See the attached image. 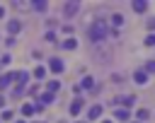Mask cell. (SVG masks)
<instances>
[{
	"label": "cell",
	"mask_w": 155,
	"mask_h": 123,
	"mask_svg": "<svg viewBox=\"0 0 155 123\" xmlns=\"http://www.w3.org/2000/svg\"><path fill=\"white\" fill-rule=\"evenodd\" d=\"M107 34H109V29H107V22H104L102 17H99V19H97V22H94V24L90 27V31H87L90 41H102V39L107 36Z\"/></svg>",
	"instance_id": "1"
},
{
	"label": "cell",
	"mask_w": 155,
	"mask_h": 123,
	"mask_svg": "<svg viewBox=\"0 0 155 123\" xmlns=\"http://www.w3.org/2000/svg\"><path fill=\"white\" fill-rule=\"evenodd\" d=\"M78 7H80L78 2H65V5H63V14H65V17H75Z\"/></svg>",
	"instance_id": "2"
},
{
	"label": "cell",
	"mask_w": 155,
	"mask_h": 123,
	"mask_svg": "<svg viewBox=\"0 0 155 123\" xmlns=\"http://www.w3.org/2000/svg\"><path fill=\"white\" fill-rule=\"evenodd\" d=\"M48 68H51V72H63L65 65H63L61 58H51V60H48Z\"/></svg>",
	"instance_id": "3"
},
{
	"label": "cell",
	"mask_w": 155,
	"mask_h": 123,
	"mask_svg": "<svg viewBox=\"0 0 155 123\" xmlns=\"http://www.w3.org/2000/svg\"><path fill=\"white\" fill-rule=\"evenodd\" d=\"M136 101V96H114V106L116 104H121V106H131Z\"/></svg>",
	"instance_id": "4"
},
{
	"label": "cell",
	"mask_w": 155,
	"mask_h": 123,
	"mask_svg": "<svg viewBox=\"0 0 155 123\" xmlns=\"http://www.w3.org/2000/svg\"><path fill=\"white\" fill-rule=\"evenodd\" d=\"M82 106H85V101H82V99L78 96V99H75V101L70 104V113H73V116H78V113L82 111Z\"/></svg>",
	"instance_id": "5"
},
{
	"label": "cell",
	"mask_w": 155,
	"mask_h": 123,
	"mask_svg": "<svg viewBox=\"0 0 155 123\" xmlns=\"http://www.w3.org/2000/svg\"><path fill=\"white\" fill-rule=\"evenodd\" d=\"M7 31H10V34H19V31H22V22H19V19H12V22L7 24Z\"/></svg>",
	"instance_id": "6"
},
{
	"label": "cell",
	"mask_w": 155,
	"mask_h": 123,
	"mask_svg": "<svg viewBox=\"0 0 155 123\" xmlns=\"http://www.w3.org/2000/svg\"><path fill=\"white\" fill-rule=\"evenodd\" d=\"M99 116H102V106H99V104H94V106L87 111V118H90V121H94V118H99Z\"/></svg>",
	"instance_id": "7"
},
{
	"label": "cell",
	"mask_w": 155,
	"mask_h": 123,
	"mask_svg": "<svg viewBox=\"0 0 155 123\" xmlns=\"http://www.w3.org/2000/svg\"><path fill=\"white\" fill-rule=\"evenodd\" d=\"M114 116H116L119 121H128V116H131V113H128V109H116V111H114Z\"/></svg>",
	"instance_id": "8"
},
{
	"label": "cell",
	"mask_w": 155,
	"mask_h": 123,
	"mask_svg": "<svg viewBox=\"0 0 155 123\" xmlns=\"http://www.w3.org/2000/svg\"><path fill=\"white\" fill-rule=\"evenodd\" d=\"M133 10H136V12H140V14H143V12H145V10H148V2H145V0H138V2H133Z\"/></svg>",
	"instance_id": "9"
},
{
	"label": "cell",
	"mask_w": 155,
	"mask_h": 123,
	"mask_svg": "<svg viewBox=\"0 0 155 123\" xmlns=\"http://www.w3.org/2000/svg\"><path fill=\"white\" fill-rule=\"evenodd\" d=\"M133 80H136V82H138V84H145V82H148V75H145V72H140V70H138V72H133Z\"/></svg>",
	"instance_id": "10"
},
{
	"label": "cell",
	"mask_w": 155,
	"mask_h": 123,
	"mask_svg": "<svg viewBox=\"0 0 155 123\" xmlns=\"http://www.w3.org/2000/svg\"><path fill=\"white\" fill-rule=\"evenodd\" d=\"M63 48L73 51V48H78V41H75V39H65V41H63Z\"/></svg>",
	"instance_id": "11"
},
{
	"label": "cell",
	"mask_w": 155,
	"mask_h": 123,
	"mask_svg": "<svg viewBox=\"0 0 155 123\" xmlns=\"http://www.w3.org/2000/svg\"><path fill=\"white\" fill-rule=\"evenodd\" d=\"M92 87H94V80H92V77H85L82 84H80V89H92Z\"/></svg>",
	"instance_id": "12"
},
{
	"label": "cell",
	"mask_w": 155,
	"mask_h": 123,
	"mask_svg": "<svg viewBox=\"0 0 155 123\" xmlns=\"http://www.w3.org/2000/svg\"><path fill=\"white\" fill-rule=\"evenodd\" d=\"M31 5H34L36 12H46V2H44V0H36V2H31Z\"/></svg>",
	"instance_id": "13"
},
{
	"label": "cell",
	"mask_w": 155,
	"mask_h": 123,
	"mask_svg": "<svg viewBox=\"0 0 155 123\" xmlns=\"http://www.w3.org/2000/svg\"><path fill=\"white\" fill-rule=\"evenodd\" d=\"M34 77H36V80H44V77H46V68H41V65H39V68L34 70Z\"/></svg>",
	"instance_id": "14"
},
{
	"label": "cell",
	"mask_w": 155,
	"mask_h": 123,
	"mask_svg": "<svg viewBox=\"0 0 155 123\" xmlns=\"http://www.w3.org/2000/svg\"><path fill=\"white\" fill-rule=\"evenodd\" d=\"M58 89H61V82H58V80H51V82H48V92L53 94V92H58Z\"/></svg>",
	"instance_id": "15"
},
{
	"label": "cell",
	"mask_w": 155,
	"mask_h": 123,
	"mask_svg": "<svg viewBox=\"0 0 155 123\" xmlns=\"http://www.w3.org/2000/svg\"><path fill=\"white\" fill-rule=\"evenodd\" d=\"M34 111H36V109H34V104H24V106H22V113H24V116H31Z\"/></svg>",
	"instance_id": "16"
},
{
	"label": "cell",
	"mask_w": 155,
	"mask_h": 123,
	"mask_svg": "<svg viewBox=\"0 0 155 123\" xmlns=\"http://www.w3.org/2000/svg\"><path fill=\"white\" fill-rule=\"evenodd\" d=\"M10 82H12V75H0V89H2V87H7Z\"/></svg>",
	"instance_id": "17"
},
{
	"label": "cell",
	"mask_w": 155,
	"mask_h": 123,
	"mask_svg": "<svg viewBox=\"0 0 155 123\" xmlns=\"http://www.w3.org/2000/svg\"><path fill=\"white\" fill-rule=\"evenodd\" d=\"M111 24H114V27H121V24H124V17H121V14H111Z\"/></svg>",
	"instance_id": "18"
},
{
	"label": "cell",
	"mask_w": 155,
	"mask_h": 123,
	"mask_svg": "<svg viewBox=\"0 0 155 123\" xmlns=\"http://www.w3.org/2000/svg\"><path fill=\"white\" fill-rule=\"evenodd\" d=\"M53 101V94L51 92H44V96H41V104H51Z\"/></svg>",
	"instance_id": "19"
},
{
	"label": "cell",
	"mask_w": 155,
	"mask_h": 123,
	"mask_svg": "<svg viewBox=\"0 0 155 123\" xmlns=\"http://www.w3.org/2000/svg\"><path fill=\"white\" fill-rule=\"evenodd\" d=\"M148 116H150V111H148V109H140V111H138V118H140V121H145Z\"/></svg>",
	"instance_id": "20"
},
{
	"label": "cell",
	"mask_w": 155,
	"mask_h": 123,
	"mask_svg": "<svg viewBox=\"0 0 155 123\" xmlns=\"http://www.w3.org/2000/svg\"><path fill=\"white\" fill-rule=\"evenodd\" d=\"M145 46H155V34H150V36L145 39Z\"/></svg>",
	"instance_id": "21"
},
{
	"label": "cell",
	"mask_w": 155,
	"mask_h": 123,
	"mask_svg": "<svg viewBox=\"0 0 155 123\" xmlns=\"http://www.w3.org/2000/svg\"><path fill=\"white\" fill-rule=\"evenodd\" d=\"M145 70H148V72H155V60H148V65H145Z\"/></svg>",
	"instance_id": "22"
},
{
	"label": "cell",
	"mask_w": 155,
	"mask_h": 123,
	"mask_svg": "<svg viewBox=\"0 0 155 123\" xmlns=\"http://www.w3.org/2000/svg\"><path fill=\"white\" fill-rule=\"evenodd\" d=\"M148 29H155V19H148Z\"/></svg>",
	"instance_id": "23"
},
{
	"label": "cell",
	"mask_w": 155,
	"mask_h": 123,
	"mask_svg": "<svg viewBox=\"0 0 155 123\" xmlns=\"http://www.w3.org/2000/svg\"><path fill=\"white\" fill-rule=\"evenodd\" d=\"M0 106H5V99H2V96H0Z\"/></svg>",
	"instance_id": "24"
},
{
	"label": "cell",
	"mask_w": 155,
	"mask_h": 123,
	"mask_svg": "<svg viewBox=\"0 0 155 123\" xmlns=\"http://www.w3.org/2000/svg\"><path fill=\"white\" fill-rule=\"evenodd\" d=\"M2 14H5V12H2V7H0V17H2Z\"/></svg>",
	"instance_id": "25"
},
{
	"label": "cell",
	"mask_w": 155,
	"mask_h": 123,
	"mask_svg": "<svg viewBox=\"0 0 155 123\" xmlns=\"http://www.w3.org/2000/svg\"><path fill=\"white\" fill-rule=\"evenodd\" d=\"M15 123H24V121H15Z\"/></svg>",
	"instance_id": "26"
},
{
	"label": "cell",
	"mask_w": 155,
	"mask_h": 123,
	"mask_svg": "<svg viewBox=\"0 0 155 123\" xmlns=\"http://www.w3.org/2000/svg\"><path fill=\"white\" fill-rule=\"evenodd\" d=\"M104 123H111V121H104Z\"/></svg>",
	"instance_id": "27"
},
{
	"label": "cell",
	"mask_w": 155,
	"mask_h": 123,
	"mask_svg": "<svg viewBox=\"0 0 155 123\" xmlns=\"http://www.w3.org/2000/svg\"><path fill=\"white\" fill-rule=\"evenodd\" d=\"M133 123H140V121H133Z\"/></svg>",
	"instance_id": "28"
},
{
	"label": "cell",
	"mask_w": 155,
	"mask_h": 123,
	"mask_svg": "<svg viewBox=\"0 0 155 123\" xmlns=\"http://www.w3.org/2000/svg\"><path fill=\"white\" fill-rule=\"evenodd\" d=\"M58 123H63V121H58Z\"/></svg>",
	"instance_id": "29"
}]
</instances>
